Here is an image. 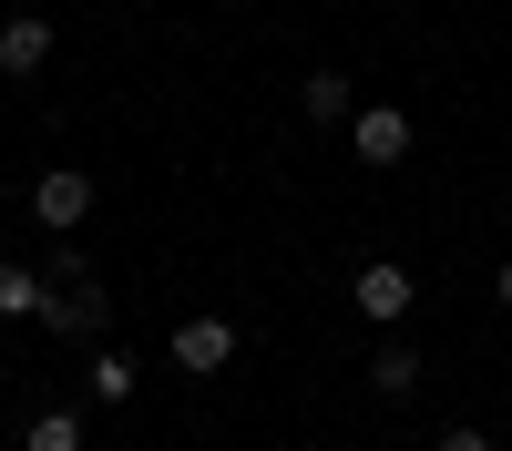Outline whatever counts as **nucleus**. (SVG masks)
<instances>
[{
    "label": "nucleus",
    "mask_w": 512,
    "mask_h": 451,
    "mask_svg": "<svg viewBox=\"0 0 512 451\" xmlns=\"http://www.w3.org/2000/svg\"><path fill=\"white\" fill-rule=\"evenodd\" d=\"M52 277H62V287H52V328H72V339H93V328H103V308H113V298H103V277L82 267V257H62Z\"/></svg>",
    "instance_id": "obj_1"
},
{
    "label": "nucleus",
    "mask_w": 512,
    "mask_h": 451,
    "mask_svg": "<svg viewBox=\"0 0 512 451\" xmlns=\"http://www.w3.org/2000/svg\"><path fill=\"white\" fill-rule=\"evenodd\" d=\"M349 298H359V318H369V328H400V318H410V298H420V277L379 257V267H359V277H349Z\"/></svg>",
    "instance_id": "obj_2"
},
{
    "label": "nucleus",
    "mask_w": 512,
    "mask_h": 451,
    "mask_svg": "<svg viewBox=\"0 0 512 451\" xmlns=\"http://www.w3.org/2000/svg\"><path fill=\"white\" fill-rule=\"evenodd\" d=\"M31 216L52 226V236H72L82 216H93V175H72V164H52V175L31 185Z\"/></svg>",
    "instance_id": "obj_3"
},
{
    "label": "nucleus",
    "mask_w": 512,
    "mask_h": 451,
    "mask_svg": "<svg viewBox=\"0 0 512 451\" xmlns=\"http://www.w3.org/2000/svg\"><path fill=\"white\" fill-rule=\"evenodd\" d=\"M349 144H359V164H410V113L400 103H369L349 123Z\"/></svg>",
    "instance_id": "obj_4"
},
{
    "label": "nucleus",
    "mask_w": 512,
    "mask_h": 451,
    "mask_svg": "<svg viewBox=\"0 0 512 451\" xmlns=\"http://www.w3.org/2000/svg\"><path fill=\"white\" fill-rule=\"evenodd\" d=\"M226 359H236V328H226V318H185V328H175V369H195V380H216Z\"/></svg>",
    "instance_id": "obj_5"
},
{
    "label": "nucleus",
    "mask_w": 512,
    "mask_h": 451,
    "mask_svg": "<svg viewBox=\"0 0 512 451\" xmlns=\"http://www.w3.org/2000/svg\"><path fill=\"white\" fill-rule=\"evenodd\" d=\"M41 62H52V21H41V11H21V21H0V72H11V82H31Z\"/></svg>",
    "instance_id": "obj_6"
},
{
    "label": "nucleus",
    "mask_w": 512,
    "mask_h": 451,
    "mask_svg": "<svg viewBox=\"0 0 512 451\" xmlns=\"http://www.w3.org/2000/svg\"><path fill=\"white\" fill-rule=\"evenodd\" d=\"M297 113H308V123H359L349 72H308V82H297Z\"/></svg>",
    "instance_id": "obj_7"
},
{
    "label": "nucleus",
    "mask_w": 512,
    "mask_h": 451,
    "mask_svg": "<svg viewBox=\"0 0 512 451\" xmlns=\"http://www.w3.org/2000/svg\"><path fill=\"white\" fill-rule=\"evenodd\" d=\"M369 380H379V400H410V390H420V349H410V339H390V349L369 359Z\"/></svg>",
    "instance_id": "obj_8"
},
{
    "label": "nucleus",
    "mask_w": 512,
    "mask_h": 451,
    "mask_svg": "<svg viewBox=\"0 0 512 451\" xmlns=\"http://www.w3.org/2000/svg\"><path fill=\"white\" fill-rule=\"evenodd\" d=\"M0 318H52V287L31 267H0Z\"/></svg>",
    "instance_id": "obj_9"
},
{
    "label": "nucleus",
    "mask_w": 512,
    "mask_h": 451,
    "mask_svg": "<svg viewBox=\"0 0 512 451\" xmlns=\"http://www.w3.org/2000/svg\"><path fill=\"white\" fill-rule=\"evenodd\" d=\"M82 390H93V400H134V359H123V349H103L93 369H82Z\"/></svg>",
    "instance_id": "obj_10"
},
{
    "label": "nucleus",
    "mask_w": 512,
    "mask_h": 451,
    "mask_svg": "<svg viewBox=\"0 0 512 451\" xmlns=\"http://www.w3.org/2000/svg\"><path fill=\"white\" fill-rule=\"evenodd\" d=\"M21 451H82V421L72 410H41V421L21 431Z\"/></svg>",
    "instance_id": "obj_11"
},
{
    "label": "nucleus",
    "mask_w": 512,
    "mask_h": 451,
    "mask_svg": "<svg viewBox=\"0 0 512 451\" xmlns=\"http://www.w3.org/2000/svg\"><path fill=\"white\" fill-rule=\"evenodd\" d=\"M431 451H492V441H482V431H441Z\"/></svg>",
    "instance_id": "obj_12"
},
{
    "label": "nucleus",
    "mask_w": 512,
    "mask_h": 451,
    "mask_svg": "<svg viewBox=\"0 0 512 451\" xmlns=\"http://www.w3.org/2000/svg\"><path fill=\"white\" fill-rule=\"evenodd\" d=\"M492 298H502V308H512V257H502V267H492Z\"/></svg>",
    "instance_id": "obj_13"
}]
</instances>
